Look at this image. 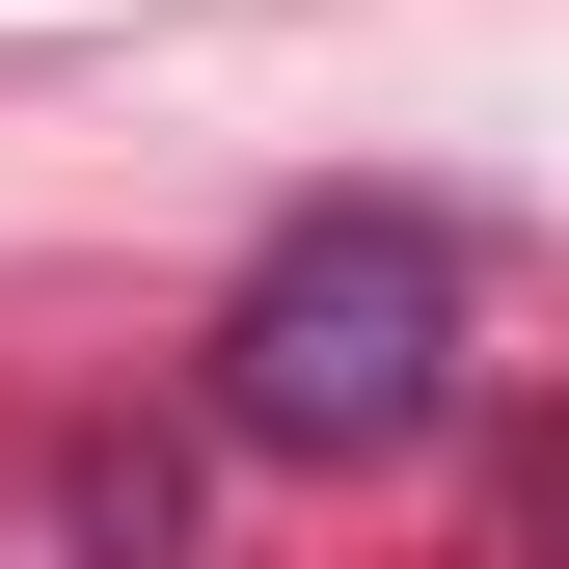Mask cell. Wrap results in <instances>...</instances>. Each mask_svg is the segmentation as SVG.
I'll return each instance as SVG.
<instances>
[{"instance_id":"6da1fadb","label":"cell","mask_w":569,"mask_h":569,"mask_svg":"<svg viewBox=\"0 0 569 569\" xmlns=\"http://www.w3.org/2000/svg\"><path fill=\"white\" fill-rule=\"evenodd\" d=\"M435 407H461V218L326 190V218L244 244V299H218V435L244 461H407Z\"/></svg>"}]
</instances>
